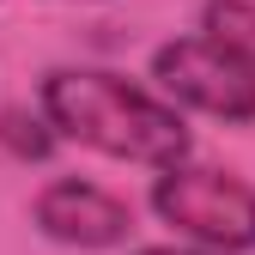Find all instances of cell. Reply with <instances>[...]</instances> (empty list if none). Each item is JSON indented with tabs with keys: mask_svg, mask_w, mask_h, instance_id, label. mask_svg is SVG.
Segmentation results:
<instances>
[{
	"mask_svg": "<svg viewBox=\"0 0 255 255\" xmlns=\"http://www.w3.org/2000/svg\"><path fill=\"white\" fill-rule=\"evenodd\" d=\"M43 122L55 128V140H73L85 152L146 164V170L182 164L195 146L176 104L128 85L122 73H98V67H55L43 79Z\"/></svg>",
	"mask_w": 255,
	"mask_h": 255,
	"instance_id": "1",
	"label": "cell"
},
{
	"mask_svg": "<svg viewBox=\"0 0 255 255\" xmlns=\"http://www.w3.org/2000/svg\"><path fill=\"white\" fill-rule=\"evenodd\" d=\"M152 213L201 249H219V255L255 249V188L231 170L164 164V176L152 182Z\"/></svg>",
	"mask_w": 255,
	"mask_h": 255,
	"instance_id": "2",
	"label": "cell"
},
{
	"mask_svg": "<svg viewBox=\"0 0 255 255\" xmlns=\"http://www.w3.org/2000/svg\"><path fill=\"white\" fill-rule=\"evenodd\" d=\"M152 79L170 104L201 110L213 122H255V67H243L237 55H225L207 37H176L152 55Z\"/></svg>",
	"mask_w": 255,
	"mask_h": 255,
	"instance_id": "3",
	"label": "cell"
},
{
	"mask_svg": "<svg viewBox=\"0 0 255 255\" xmlns=\"http://www.w3.org/2000/svg\"><path fill=\"white\" fill-rule=\"evenodd\" d=\"M30 219H37L43 237L67 243V249H122L134 231V207L85 176H55L30 201Z\"/></svg>",
	"mask_w": 255,
	"mask_h": 255,
	"instance_id": "4",
	"label": "cell"
},
{
	"mask_svg": "<svg viewBox=\"0 0 255 255\" xmlns=\"http://www.w3.org/2000/svg\"><path fill=\"white\" fill-rule=\"evenodd\" d=\"M201 37L237 55L243 67H255V0H207L201 12Z\"/></svg>",
	"mask_w": 255,
	"mask_h": 255,
	"instance_id": "5",
	"label": "cell"
},
{
	"mask_svg": "<svg viewBox=\"0 0 255 255\" xmlns=\"http://www.w3.org/2000/svg\"><path fill=\"white\" fill-rule=\"evenodd\" d=\"M0 146H6L12 158L43 164V158L55 152V128H49L43 116H30V110H6V116H0Z\"/></svg>",
	"mask_w": 255,
	"mask_h": 255,
	"instance_id": "6",
	"label": "cell"
},
{
	"mask_svg": "<svg viewBox=\"0 0 255 255\" xmlns=\"http://www.w3.org/2000/svg\"><path fill=\"white\" fill-rule=\"evenodd\" d=\"M134 255H219V249H164L158 243V249H134Z\"/></svg>",
	"mask_w": 255,
	"mask_h": 255,
	"instance_id": "7",
	"label": "cell"
}]
</instances>
